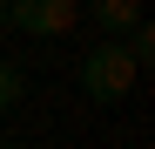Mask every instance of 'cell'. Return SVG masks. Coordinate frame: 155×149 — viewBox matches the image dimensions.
<instances>
[{
  "mask_svg": "<svg viewBox=\"0 0 155 149\" xmlns=\"http://www.w3.org/2000/svg\"><path fill=\"white\" fill-rule=\"evenodd\" d=\"M135 74H142V68L128 61L121 41H94L88 54H81V95H88V102H101V109H115L121 95L135 88Z\"/></svg>",
  "mask_w": 155,
  "mask_h": 149,
  "instance_id": "cell-1",
  "label": "cell"
},
{
  "mask_svg": "<svg viewBox=\"0 0 155 149\" xmlns=\"http://www.w3.org/2000/svg\"><path fill=\"white\" fill-rule=\"evenodd\" d=\"M74 20H81V7H74V0H7V27H20V34H41V41L68 34Z\"/></svg>",
  "mask_w": 155,
  "mask_h": 149,
  "instance_id": "cell-2",
  "label": "cell"
},
{
  "mask_svg": "<svg viewBox=\"0 0 155 149\" xmlns=\"http://www.w3.org/2000/svg\"><path fill=\"white\" fill-rule=\"evenodd\" d=\"M88 20H94L108 41H121V34L142 20V0H88Z\"/></svg>",
  "mask_w": 155,
  "mask_h": 149,
  "instance_id": "cell-3",
  "label": "cell"
},
{
  "mask_svg": "<svg viewBox=\"0 0 155 149\" xmlns=\"http://www.w3.org/2000/svg\"><path fill=\"white\" fill-rule=\"evenodd\" d=\"M121 47H128V61H135V68H148V61H155V27H148V14L121 34Z\"/></svg>",
  "mask_w": 155,
  "mask_h": 149,
  "instance_id": "cell-4",
  "label": "cell"
},
{
  "mask_svg": "<svg viewBox=\"0 0 155 149\" xmlns=\"http://www.w3.org/2000/svg\"><path fill=\"white\" fill-rule=\"evenodd\" d=\"M14 102H20V68L0 61V109H14Z\"/></svg>",
  "mask_w": 155,
  "mask_h": 149,
  "instance_id": "cell-5",
  "label": "cell"
},
{
  "mask_svg": "<svg viewBox=\"0 0 155 149\" xmlns=\"http://www.w3.org/2000/svg\"><path fill=\"white\" fill-rule=\"evenodd\" d=\"M0 27H7V0H0Z\"/></svg>",
  "mask_w": 155,
  "mask_h": 149,
  "instance_id": "cell-6",
  "label": "cell"
},
{
  "mask_svg": "<svg viewBox=\"0 0 155 149\" xmlns=\"http://www.w3.org/2000/svg\"><path fill=\"white\" fill-rule=\"evenodd\" d=\"M0 149H20V142H0Z\"/></svg>",
  "mask_w": 155,
  "mask_h": 149,
  "instance_id": "cell-7",
  "label": "cell"
}]
</instances>
